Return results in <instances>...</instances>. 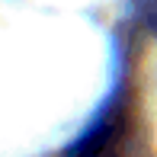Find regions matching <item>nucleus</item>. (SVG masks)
<instances>
[{
    "label": "nucleus",
    "mask_w": 157,
    "mask_h": 157,
    "mask_svg": "<svg viewBox=\"0 0 157 157\" xmlns=\"http://www.w3.org/2000/svg\"><path fill=\"white\" fill-rule=\"evenodd\" d=\"M67 157H138L135 109L119 99L99 116V122L67 151Z\"/></svg>",
    "instance_id": "obj_1"
},
{
    "label": "nucleus",
    "mask_w": 157,
    "mask_h": 157,
    "mask_svg": "<svg viewBox=\"0 0 157 157\" xmlns=\"http://www.w3.org/2000/svg\"><path fill=\"white\" fill-rule=\"evenodd\" d=\"M135 10L151 29H157V0H135Z\"/></svg>",
    "instance_id": "obj_2"
}]
</instances>
